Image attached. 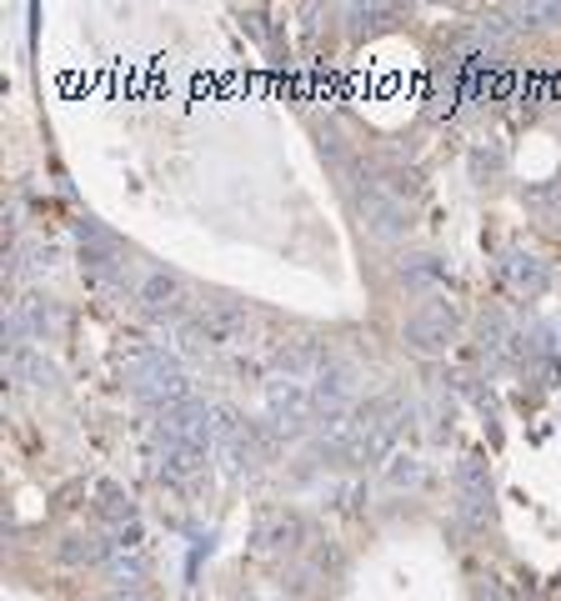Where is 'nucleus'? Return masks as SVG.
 Wrapping results in <instances>:
<instances>
[{
    "instance_id": "obj_14",
    "label": "nucleus",
    "mask_w": 561,
    "mask_h": 601,
    "mask_svg": "<svg viewBox=\"0 0 561 601\" xmlns=\"http://www.w3.org/2000/svg\"><path fill=\"white\" fill-rule=\"evenodd\" d=\"M457 497H491V477H487V457L467 451L457 461Z\"/></svg>"
},
{
    "instance_id": "obj_16",
    "label": "nucleus",
    "mask_w": 561,
    "mask_h": 601,
    "mask_svg": "<svg viewBox=\"0 0 561 601\" xmlns=\"http://www.w3.org/2000/svg\"><path fill=\"white\" fill-rule=\"evenodd\" d=\"M206 421H211V441H216V446H231L236 436H246L241 411H236V406H226V401H211L206 406Z\"/></svg>"
},
{
    "instance_id": "obj_18",
    "label": "nucleus",
    "mask_w": 561,
    "mask_h": 601,
    "mask_svg": "<svg viewBox=\"0 0 561 601\" xmlns=\"http://www.w3.org/2000/svg\"><path fill=\"white\" fill-rule=\"evenodd\" d=\"M511 31H517L511 11H487V16L477 21V41H481V45H491V51H497L501 41H511Z\"/></svg>"
},
{
    "instance_id": "obj_15",
    "label": "nucleus",
    "mask_w": 561,
    "mask_h": 601,
    "mask_svg": "<svg viewBox=\"0 0 561 601\" xmlns=\"http://www.w3.org/2000/svg\"><path fill=\"white\" fill-rule=\"evenodd\" d=\"M105 567H111L115 591H135L141 581H146V557H141V551H111Z\"/></svg>"
},
{
    "instance_id": "obj_5",
    "label": "nucleus",
    "mask_w": 561,
    "mask_h": 601,
    "mask_svg": "<svg viewBox=\"0 0 561 601\" xmlns=\"http://www.w3.org/2000/svg\"><path fill=\"white\" fill-rule=\"evenodd\" d=\"M356 216H361L366 236H376V241H401L406 226H411V221H406V201L386 186H366L361 196H356Z\"/></svg>"
},
{
    "instance_id": "obj_19",
    "label": "nucleus",
    "mask_w": 561,
    "mask_h": 601,
    "mask_svg": "<svg viewBox=\"0 0 561 601\" xmlns=\"http://www.w3.org/2000/svg\"><path fill=\"white\" fill-rule=\"evenodd\" d=\"M511 21L517 26H551V21H561V6H551V0H521V6H511Z\"/></svg>"
},
{
    "instance_id": "obj_9",
    "label": "nucleus",
    "mask_w": 561,
    "mask_h": 601,
    "mask_svg": "<svg viewBox=\"0 0 561 601\" xmlns=\"http://www.w3.org/2000/svg\"><path fill=\"white\" fill-rule=\"evenodd\" d=\"M501 276H507V286L517 291V296H547L551 286V271L541 256H531V251H507V261H501Z\"/></svg>"
},
{
    "instance_id": "obj_13",
    "label": "nucleus",
    "mask_w": 561,
    "mask_h": 601,
    "mask_svg": "<svg viewBox=\"0 0 561 601\" xmlns=\"http://www.w3.org/2000/svg\"><path fill=\"white\" fill-rule=\"evenodd\" d=\"M111 557V541L105 537H91V531H71V537H65V547H61V561L65 567H91V561H105Z\"/></svg>"
},
{
    "instance_id": "obj_22",
    "label": "nucleus",
    "mask_w": 561,
    "mask_h": 601,
    "mask_svg": "<svg viewBox=\"0 0 561 601\" xmlns=\"http://www.w3.org/2000/svg\"><path fill=\"white\" fill-rule=\"evenodd\" d=\"M105 601H146V597H141V591H111Z\"/></svg>"
},
{
    "instance_id": "obj_3",
    "label": "nucleus",
    "mask_w": 561,
    "mask_h": 601,
    "mask_svg": "<svg viewBox=\"0 0 561 601\" xmlns=\"http://www.w3.org/2000/svg\"><path fill=\"white\" fill-rule=\"evenodd\" d=\"M135 300H141V316L156 326H186L191 322L186 316L191 296H186V286H181V276H171V271H146Z\"/></svg>"
},
{
    "instance_id": "obj_12",
    "label": "nucleus",
    "mask_w": 561,
    "mask_h": 601,
    "mask_svg": "<svg viewBox=\"0 0 561 601\" xmlns=\"http://www.w3.org/2000/svg\"><path fill=\"white\" fill-rule=\"evenodd\" d=\"M401 281H406V291H437V286H447V261L441 256H406L401 261Z\"/></svg>"
},
{
    "instance_id": "obj_6",
    "label": "nucleus",
    "mask_w": 561,
    "mask_h": 601,
    "mask_svg": "<svg viewBox=\"0 0 561 601\" xmlns=\"http://www.w3.org/2000/svg\"><path fill=\"white\" fill-rule=\"evenodd\" d=\"M326 366H332V352H326L322 342H312V336L276 346V356H271V371H276V381H302V386H312L316 376L326 371Z\"/></svg>"
},
{
    "instance_id": "obj_1",
    "label": "nucleus",
    "mask_w": 561,
    "mask_h": 601,
    "mask_svg": "<svg viewBox=\"0 0 561 601\" xmlns=\"http://www.w3.org/2000/svg\"><path fill=\"white\" fill-rule=\"evenodd\" d=\"M246 306H236V300H216V306H206L201 316H191L186 326H181V356H211V352H231V346L246 336Z\"/></svg>"
},
{
    "instance_id": "obj_4",
    "label": "nucleus",
    "mask_w": 561,
    "mask_h": 601,
    "mask_svg": "<svg viewBox=\"0 0 561 601\" xmlns=\"http://www.w3.org/2000/svg\"><path fill=\"white\" fill-rule=\"evenodd\" d=\"M55 326H61V312H55V300H45V296H16V300H11V312H6V342H11V346L51 342Z\"/></svg>"
},
{
    "instance_id": "obj_8",
    "label": "nucleus",
    "mask_w": 561,
    "mask_h": 601,
    "mask_svg": "<svg viewBox=\"0 0 561 601\" xmlns=\"http://www.w3.org/2000/svg\"><path fill=\"white\" fill-rule=\"evenodd\" d=\"M6 381L21 386V391H45V386L61 381V371L41 346H6Z\"/></svg>"
},
{
    "instance_id": "obj_7",
    "label": "nucleus",
    "mask_w": 561,
    "mask_h": 601,
    "mask_svg": "<svg viewBox=\"0 0 561 601\" xmlns=\"http://www.w3.org/2000/svg\"><path fill=\"white\" fill-rule=\"evenodd\" d=\"M351 401H356V366L332 361V366H326V371L312 381V411L326 421V416L351 411Z\"/></svg>"
},
{
    "instance_id": "obj_11",
    "label": "nucleus",
    "mask_w": 561,
    "mask_h": 601,
    "mask_svg": "<svg viewBox=\"0 0 561 601\" xmlns=\"http://www.w3.org/2000/svg\"><path fill=\"white\" fill-rule=\"evenodd\" d=\"M216 446H161V477L166 481H191L206 471Z\"/></svg>"
},
{
    "instance_id": "obj_10",
    "label": "nucleus",
    "mask_w": 561,
    "mask_h": 601,
    "mask_svg": "<svg viewBox=\"0 0 561 601\" xmlns=\"http://www.w3.org/2000/svg\"><path fill=\"white\" fill-rule=\"evenodd\" d=\"M306 541V521L292 517V511H276V517H266L256 527V547L266 551V557H286V551H296Z\"/></svg>"
},
{
    "instance_id": "obj_2",
    "label": "nucleus",
    "mask_w": 561,
    "mask_h": 601,
    "mask_svg": "<svg viewBox=\"0 0 561 601\" xmlns=\"http://www.w3.org/2000/svg\"><path fill=\"white\" fill-rule=\"evenodd\" d=\"M457 326H461L457 306L431 296L427 306H416V312L406 316L401 342H406V352H416V356H447V346L457 342Z\"/></svg>"
},
{
    "instance_id": "obj_17",
    "label": "nucleus",
    "mask_w": 561,
    "mask_h": 601,
    "mask_svg": "<svg viewBox=\"0 0 561 601\" xmlns=\"http://www.w3.org/2000/svg\"><path fill=\"white\" fill-rule=\"evenodd\" d=\"M95 511H101L105 521H115V527H125V521H135V507H131V497H125V487L121 481H101L95 487Z\"/></svg>"
},
{
    "instance_id": "obj_20",
    "label": "nucleus",
    "mask_w": 561,
    "mask_h": 601,
    "mask_svg": "<svg viewBox=\"0 0 561 601\" xmlns=\"http://www.w3.org/2000/svg\"><path fill=\"white\" fill-rule=\"evenodd\" d=\"M421 481H427V467H421V461L416 457H391V467H386V487H421Z\"/></svg>"
},
{
    "instance_id": "obj_21",
    "label": "nucleus",
    "mask_w": 561,
    "mask_h": 601,
    "mask_svg": "<svg viewBox=\"0 0 561 601\" xmlns=\"http://www.w3.org/2000/svg\"><path fill=\"white\" fill-rule=\"evenodd\" d=\"M477 601H507V591H501L497 577H487V581H477Z\"/></svg>"
}]
</instances>
